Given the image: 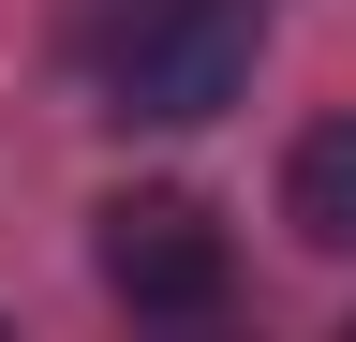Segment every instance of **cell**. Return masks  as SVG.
<instances>
[{
	"instance_id": "obj_1",
	"label": "cell",
	"mask_w": 356,
	"mask_h": 342,
	"mask_svg": "<svg viewBox=\"0 0 356 342\" xmlns=\"http://www.w3.org/2000/svg\"><path fill=\"white\" fill-rule=\"evenodd\" d=\"M252 45H267V0H134V30H119V60H104V90L119 119H222L252 90Z\"/></svg>"
},
{
	"instance_id": "obj_2",
	"label": "cell",
	"mask_w": 356,
	"mask_h": 342,
	"mask_svg": "<svg viewBox=\"0 0 356 342\" xmlns=\"http://www.w3.org/2000/svg\"><path fill=\"white\" fill-rule=\"evenodd\" d=\"M89 253H104V297H134V313H222V283H238V253L193 194H119Z\"/></svg>"
},
{
	"instance_id": "obj_3",
	"label": "cell",
	"mask_w": 356,
	"mask_h": 342,
	"mask_svg": "<svg viewBox=\"0 0 356 342\" xmlns=\"http://www.w3.org/2000/svg\"><path fill=\"white\" fill-rule=\"evenodd\" d=\"M282 224L312 253H356V119H312L282 149Z\"/></svg>"
}]
</instances>
